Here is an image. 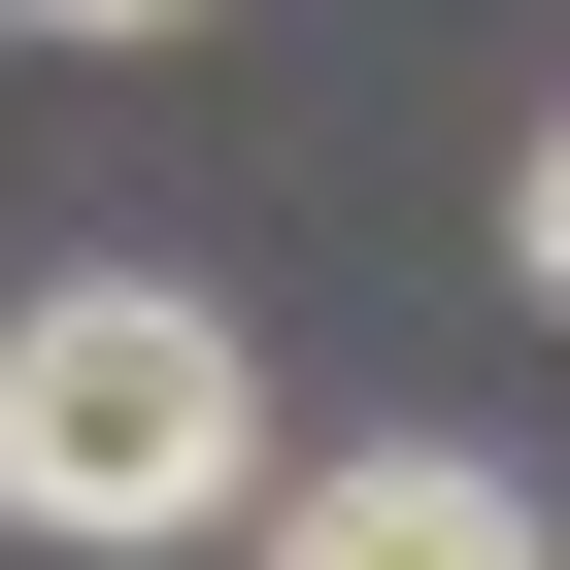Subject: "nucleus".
Returning a JSON list of instances; mask_svg holds the SVG:
<instances>
[{"mask_svg":"<svg viewBox=\"0 0 570 570\" xmlns=\"http://www.w3.org/2000/svg\"><path fill=\"white\" fill-rule=\"evenodd\" d=\"M268 570H537V503L470 436H370V470H268Z\"/></svg>","mask_w":570,"mask_h":570,"instance_id":"obj_2","label":"nucleus"},{"mask_svg":"<svg viewBox=\"0 0 570 570\" xmlns=\"http://www.w3.org/2000/svg\"><path fill=\"white\" fill-rule=\"evenodd\" d=\"M503 268H537V303H570V135H537V168H503Z\"/></svg>","mask_w":570,"mask_h":570,"instance_id":"obj_3","label":"nucleus"},{"mask_svg":"<svg viewBox=\"0 0 570 570\" xmlns=\"http://www.w3.org/2000/svg\"><path fill=\"white\" fill-rule=\"evenodd\" d=\"M235 503H268V370H235V303H168V268L0 303V537H235Z\"/></svg>","mask_w":570,"mask_h":570,"instance_id":"obj_1","label":"nucleus"},{"mask_svg":"<svg viewBox=\"0 0 570 570\" xmlns=\"http://www.w3.org/2000/svg\"><path fill=\"white\" fill-rule=\"evenodd\" d=\"M0 35H168V0H0Z\"/></svg>","mask_w":570,"mask_h":570,"instance_id":"obj_4","label":"nucleus"}]
</instances>
